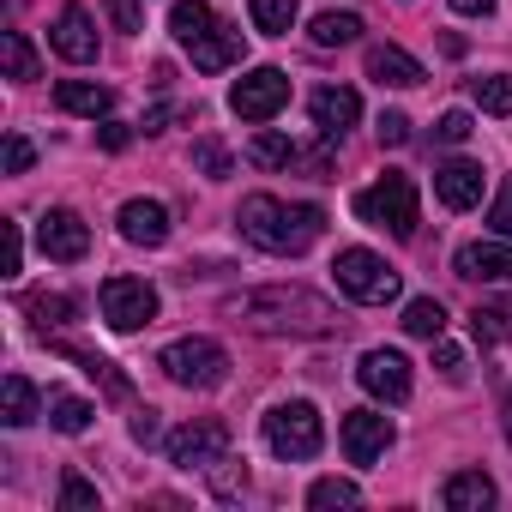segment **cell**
Segmentation results:
<instances>
[{
  "instance_id": "obj_46",
  "label": "cell",
  "mask_w": 512,
  "mask_h": 512,
  "mask_svg": "<svg viewBox=\"0 0 512 512\" xmlns=\"http://www.w3.org/2000/svg\"><path fill=\"white\" fill-rule=\"evenodd\" d=\"M500 7V0H452V13H464V19H488Z\"/></svg>"
},
{
  "instance_id": "obj_18",
  "label": "cell",
  "mask_w": 512,
  "mask_h": 512,
  "mask_svg": "<svg viewBox=\"0 0 512 512\" xmlns=\"http://www.w3.org/2000/svg\"><path fill=\"white\" fill-rule=\"evenodd\" d=\"M187 55H193V67H199V73H223V67H235V61H241V31L217 19V25H211Z\"/></svg>"
},
{
  "instance_id": "obj_27",
  "label": "cell",
  "mask_w": 512,
  "mask_h": 512,
  "mask_svg": "<svg viewBox=\"0 0 512 512\" xmlns=\"http://www.w3.org/2000/svg\"><path fill=\"white\" fill-rule=\"evenodd\" d=\"M308 37H314L320 49H344V43H356V37H362V19H356V13H320Z\"/></svg>"
},
{
  "instance_id": "obj_23",
  "label": "cell",
  "mask_w": 512,
  "mask_h": 512,
  "mask_svg": "<svg viewBox=\"0 0 512 512\" xmlns=\"http://www.w3.org/2000/svg\"><path fill=\"white\" fill-rule=\"evenodd\" d=\"M211 25H217V13L205 7V0H175V7H169V31H175V43H181V49H193Z\"/></svg>"
},
{
  "instance_id": "obj_11",
  "label": "cell",
  "mask_w": 512,
  "mask_h": 512,
  "mask_svg": "<svg viewBox=\"0 0 512 512\" xmlns=\"http://www.w3.org/2000/svg\"><path fill=\"white\" fill-rule=\"evenodd\" d=\"M338 440H344V458L350 464H380L386 446H392V422L380 410H350L344 428H338Z\"/></svg>"
},
{
  "instance_id": "obj_7",
  "label": "cell",
  "mask_w": 512,
  "mask_h": 512,
  "mask_svg": "<svg viewBox=\"0 0 512 512\" xmlns=\"http://www.w3.org/2000/svg\"><path fill=\"white\" fill-rule=\"evenodd\" d=\"M169 464L175 470H217V464H229V428L223 422H211V416H199V422H187V428H175L169 440Z\"/></svg>"
},
{
  "instance_id": "obj_15",
  "label": "cell",
  "mask_w": 512,
  "mask_h": 512,
  "mask_svg": "<svg viewBox=\"0 0 512 512\" xmlns=\"http://www.w3.org/2000/svg\"><path fill=\"white\" fill-rule=\"evenodd\" d=\"M314 127L326 133V139H344L356 121H362V97L350 91V85H326V91H314Z\"/></svg>"
},
{
  "instance_id": "obj_32",
  "label": "cell",
  "mask_w": 512,
  "mask_h": 512,
  "mask_svg": "<svg viewBox=\"0 0 512 512\" xmlns=\"http://www.w3.org/2000/svg\"><path fill=\"white\" fill-rule=\"evenodd\" d=\"M470 97H476L488 115H512V73H488V79H470Z\"/></svg>"
},
{
  "instance_id": "obj_35",
  "label": "cell",
  "mask_w": 512,
  "mask_h": 512,
  "mask_svg": "<svg viewBox=\"0 0 512 512\" xmlns=\"http://www.w3.org/2000/svg\"><path fill=\"white\" fill-rule=\"evenodd\" d=\"M103 500H97V488L85 482V476H61V512H97Z\"/></svg>"
},
{
  "instance_id": "obj_19",
  "label": "cell",
  "mask_w": 512,
  "mask_h": 512,
  "mask_svg": "<svg viewBox=\"0 0 512 512\" xmlns=\"http://www.w3.org/2000/svg\"><path fill=\"white\" fill-rule=\"evenodd\" d=\"M368 79H380V85H422L428 73H422V61L404 55L398 43H380V49H368Z\"/></svg>"
},
{
  "instance_id": "obj_44",
  "label": "cell",
  "mask_w": 512,
  "mask_h": 512,
  "mask_svg": "<svg viewBox=\"0 0 512 512\" xmlns=\"http://www.w3.org/2000/svg\"><path fill=\"white\" fill-rule=\"evenodd\" d=\"M127 139H133L127 121H103V127H97V145H103V151H127Z\"/></svg>"
},
{
  "instance_id": "obj_25",
  "label": "cell",
  "mask_w": 512,
  "mask_h": 512,
  "mask_svg": "<svg viewBox=\"0 0 512 512\" xmlns=\"http://www.w3.org/2000/svg\"><path fill=\"white\" fill-rule=\"evenodd\" d=\"M398 326H404L410 338H428V344H434V338L446 332V308H440L434 296H416V302H404V320H398Z\"/></svg>"
},
{
  "instance_id": "obj_26",
  "label": "cell",
  "mask_w": 512,
  "mask_h": 512,
  "mask_svg": "<svg viewBox=\"0 0 512 512\" xmlns=\"http://www.w3.org/2000/svg\"><path fill=\"white\" fill-rule=\"evenodd\" d=\"M0 61H7V79H37L43 73V61H37V49L25 43V31H0Z\"/></svg>"
},
{
  "instance_id": "obj_5",
  "label": "cell",
  "mask_w": 512,
  "mask_h": 512,
  "mask_svg": "<svg viewBox=\"0 0 512 512\" xmlns=\"http://www.w3.org/2000/svg\"><path fill=\"white\" fill-rule=\"evenodd\" d=\"M356 217H362V223H374V229H392L398 241H404V235H416V181L386 169L374 187H362V193H356Z\"/></svg>"
},
{
  "instance_id": "obj_4",
  "label": "cell",
  "mask_w": 512,
  "mask_h": 512,
  "mask_svg": "<svg viewBox=\"0 0 512 512\" xmlns=\"http://www.w3.org/2000/svg\"><path fill=\"white\" fill-rule=\"evenodd\" d=\"M157 368H163L175 386H187V392H217V386L229 380V350H223L217 338H175V344L157 356Z\"/></svg>"
},
{
  "instance_id": "obj_34",
  "label": "cell",
  "mask_w": 512,
  "mask_h": 512,
  "mask_svg": "<svg viewBox=\"0 0 512 512\" xmlns=\"http://www.w3.org/2000/svg\"><path fill=\"white\" fill-rule=\"evenodd\" d=\"M0 272H7V278H19L25 272V223H0Z\"/></svg>"
},
{
  "instance_id": "obj_22",
  "label": "cell",
  "mask_w": 512,
  "mask_h": 512,
  "mask_svg": "<svg viewBox=\"0 0 512 512\" xmlns=\"http://www.w3.org/2000/svg\"><path fill=\"white\" fill-rule=\"evenodd\" d=\"M0 422H7V428H31L37 422V386L25 374L0 380Z\"/></svg>"
},
{
  "instance_id": "obj_13",
  "label": "cell",
  "mask_w": 512,
  "mask_h": 512,
  "mask_svg": "<svg viewBox=\"0 0 512 512\" xmlns=\"http://www.w3.org/2000/svg\"><path fill=\"white\" fill-rule=\"evenodd\" d=\"M49 43H55L61 61L91 67V61H97V25H91V13H85V7H61V19L49 25Z\"/></svg>"
},
{
  "instance_id": "obj_21",
  "label": "cell",
  "mask_w": 512,
  "mask_h": 512,
  "mask_svg": "<svg viewBox=\"0 0 512 512\" xmlns=\"http://www.w3.org/2000/svg\"><path fill=\"white\" fill-rule=\"evenodd\" d=\"M55 103H61L67 115H91V121H97V115L115 109V91H109V85H91V79H61V85H55Z\"/></svg>"
},
{
  "instance_id": "obj_40",
  "label": "cell",
  "mask_w": 512,
  "mask_h": 512,
  "mask_svg": "<svg viewBox=\"0 0 512 512\" xmlns=\"http://www.w3.org/2000/svg\"><path fill=\"white\" fill-rule=\"evenodd\" d=\"M37 163V151H31V139L25 133H7V175H25Z\"/></svg>"
},
{
  "instance_id": "obj_1",
  "label": "cell",
  "mask_w": 512,
  "mask_h": 512,
  "mask_svg": "<svg viewBox=\"0 0 512 512\" xmlns=\"http://www.w3.org/2000/svg\"><path fill=\"white\" fill-rule=\"evenodd\" d=\"M229 320L266 338H326L338 326V308L302 284H266V290L229 296Z\"/></svg>"
},
{
  "instance_id": "obj_41",
  "label": "cell",
  "mask_w": 512,
  "mask_h": 512,
  "mask_svg": "<svg viewBox=\"0 0 512 512\" xmlns=\"http://www.w3.org/2000/svg\"><path fill=\"white\" fill-rule=\"evenodd\" d=\"M470 332H476L482 344H494V338L506 332V314H500V308H476V314H470Z\"/></svg>"
},
{
  "instance_id": "obj_39",
  "label": "cell",
  "mask_w": 512,
  "mask_h": 512,
  "mask_svg": "<svg viewBox=\"0 0 512 512\" xmlns=\"http://www.w3.org/2000/svg\"><path fill=\"white\" fill-rule=\"evenodd\" d=\"M109 19H115V31H145V7H139V0H109Z\"/></svg>"
},
{
  "instance_id": "obj_9",
  "label": "cell",
  "mask_w": 512,
  "mask_h": 512,
  "mask_svg": "<svg viewBox=\"0 0 512 512\" xmlns=\"http://www.w3.org/2000/svg\"><path fill=\"white\" fill-rule=\"evenodd\" d=\"M97 302H103V320H109L115 332H139V326L157 320V290H151L145 278H109V284L97 290Z\"/></svg>"
},
{
  "instance_id": "obj_20",
  "label": "cell",
  "mask_w": 512,
  "mask_h": 512,
  "mask_svg": "<svg viewBox=\"0 0 512 512\" xmlns=\"http://www.w3.org/2000/svg\"><path fill=\"white\" fill-rule=\"evenodd\" d=\"M440 500H446V512H482V506H494V482L482 470H452Z\"/></svg>"
},
{
  "instance_id": "obj_16",
  "label": "cell",
  "mask_w": 512,
  "mask_h": 512,
  "mask_svg": "<svg viewBox=\"0 0 512 512\" xmlns=\"http://www.w3.org/2000/svg\"><path fill=\"white\" fill-rule=\"evenodd\" d=\"M115 223H121V235L133 247H163L169 241V205L163 199H127Z\"/></svg>"
},
{
  "instance_id": "obj_17",
  "label": "cell",
  "mask_w": 512,
  "mask_h": 512,
  "mask_svg": "<svg viewBox=\"0 0 512 512\" xmlns=\"http://www.w3.org/2000/svg\"><path fill=\"white\" fill-rule=\"evenodd\" d=\"M434 193H440L446 211H470V205H482V169L464 163V157H452V163L434 169Z\"/></svg>"
},
{
  "instance_id": "obj_10",
  "label": "cell",
  "mask_w": 512,
  "mask_h": 512,
  "mask_svg": "<svg viewBox=\"0 0 512 512\" xmlns=\"http://www.w3.org/2000/svg\"><path fill=\"white\" fill-rule=\"evenodd\" d=\"M37 247L49 253V260L73 266V260H85V253H91V223H85L79 211L55 205V211H43V223H37Z\"/></svg>"
},
{
  "instance_id": "obj_3",
  "label": "cell",
  "mask_w": 512,
  "mask_h": 512,
  "mask_svg": "<svg viewBox=\"0 0 512 512\" xmlns=\"http://www.w3.org/2000/svg\"><path fill=\"white\" fill-rule=\"evenodd\" d=\"M332 278H338V290H344L350 302H362V308H386V302H398V290H404V278L380 260L374 247H344L338 260H332Z\"/></svg>"
},
{
  "instance_id": "obj_12",
  "label": "cell",
  "mask_w": 512,
  "mask_h": 512,
  "mask_svg": "<svg viewBox=\"0 0 512 512\" xmlns=\"http://www.w3.org/2000/svg\"><path fill=\"white\" fill-rule=\"evenodd\" d=\"M356 380H362V392H374V398H386V404H404V398H410V362H404L398 350H368V356L356 362Z\"/></svg>"
},
{
  "instance_id": "obj_8",
  "label": "cell",
  "mask_w": 512,
  "mask_h": 512,
  "mask_svg": "<svg viewBox=\"0 0 512 512\" xmlns=\"http://www.w3.org/2000/svg\"><path fill=\"white\" fill-rule=\"evenodd\" d=\"M284 103H290V73H278V67H253L229 85V109L241 121H272Z\"/></svg>"
},
{
  "instance_id": "obj_42",
  "label": "cell",
  "mask_w": 512,
  "mask_h": 512,
  "mask_svg": "<svg viewBox=\"0 0 512 512\" xmlns=\"http://www.w3.org/2000/svg\"><path fill=\"white\" fill-rule=\"evenodd\" d=\"M380 145H410V115L386 109V115H380Z\"/></svg>"
},
{
  "instance_id": "obj_14",
  "label": "cell",
  "mask_w": 512,
  "mask_h": 512,
  "mask_svg": "<svg viewBox=\"0 0 512 512\" xmlns=\"http://www.w3.org/2000/svg\"><path fill=\"white\" fill-rule=\"evenodd\" d=\"M452 266H458V278H476V284H512V247H506V235L500 241H464Z\"/></svg>"
},
{
  "instance_id": "obj_43",
  "label": "cell",
  "mask_w": 512,
  "mask_h": 512,
  "mask_svg": "<svg viewBox=\"0 0 512 512\" xmlns=\"http://www.w3.org/2000/svg\"><path fill=\"white\" fill-rule=\"evenodd\" d=\"M434 368H440L446 380H464V350H458V344H440V338H434Z\"/></svg>"
},
{
  "instance_id": "obj_28",
  "label": "cell",
  "mask_w": 512,
  "mask_h": 512,
  "mask_svg": "<svg viewBox=\"0 0 512 512\" xmlns=\"http://www.w3.org/2000/svg\"><path fill=\"white\" fill-rule=\"evenodd\" d=\"M91 416H97V404H85V398H73V392H55V398H49V422H55L61 434H85Z\"/></svg>"
},
{
  "instance_id": "obj_45",
  "label": "cell",
  "mask_w": 512,
  "mask_h": 512,
  "mask_svg": "<svg viewBox=\"0 0 512 512\" xmlns=\"http://www.w3.org/2000/svg\"><path fill=\"white\" fill-rule=\"evenodd\" d=\"M133 440H139V446H157V440H163V422H157V410H139V416H133Z\"/></svg>"
},
{
  "instance_id": "obj_30",
  "label": "cell",
  "mask_w": 512,
  "mask_h": 512,
  "mask_svg": "<svg viewBox=\"0 0 512 512\" xmlns=\"http://www.w3.org/2000/svg\"><path fill=\"white\" fill-rule=\"evenodd\" d=\"M61 350H67V356H73V362H79V368H85L91 380H103V386H109L115 398H127V392H133V386H127V374H121V368H115L109 356H97V350H73V344H61Z\"/></svg>"
},
{
  "instance_id": "obj_6",
  "label": "cell",
  "mask_w": 512,
  "mask_h": 512,
  "mask_svg": "<svg viewBox=\"0 0 512 512\" xmlns=\"http://www.w3.org/2000/svg\"><path fill=\"white\" fill-rule=\"evenodd\" d=\"M266 446H272L278 458H290V464L314 458V452L326 446V422H320V410H314L308 398H290V404L266 410Z\"/></svg>"
},
{
  "instance_id": "obj_36",
  "label": "cell",
  "mask_w": 512,
  "mask_h": 512,
  "mask_svg": "<svg viewBox=\"0 0 512 512\" xmlns=\"http://www.w3.org/2000/svg\"><path fill=\"white\" fill-rule=\"evenodd\" d=\"M193 163H199L211 181H223V175H229V151H223L217 139H199V145H193Z\"/></svg>"
},
{
  "instance_id": "obj_29",
  "label": "cell",
  "mask_w": 512,
  "mask_h": 512,
  "mask_svg": "<svg viewBox=\"0 0 512 512\" xmlns=\"http://www.w3.org/2000/svg\"><path fill=\"white\" fill-rule=\"evenodd\" d=\"M308 506H314V512H332V506H362V488H356L350 476H320V482L308 488Z\"/></svg>"
},
{
  "instance_id": "obj_33",
  "label": "cell",
  "mask_w": 512,
  "mask_h": 512,
  "mask_svg": "<svg viewBox=\"0 0 512 512\" xmlns=\"http://www.w3.org/2000/svg\"><path fill=\"white\" fill-rule=\"evenodd\" d=\"M25 314L49 332V326H67V320L79 314V302H73V296H31V302H25Z\"/></svg>"
},
{
  "instance_id": "obj_31",
  "label": "cell",
  "mask_w": 512,
  "mask_h": 512,
  "mask_svg": "<svg viewBox=\"0 0 512 512\" xmlns=\"http://www.w3.org/2000/svg\"><path fill=\"white\" fill-rule=\"evenodd\" d=\"M247 163H260V169H290V163H296V145H290L284 133H253Z\"/></svg>"
},
{
  "instance_id": "obj_24",
  "label": "cell",
  "mask_w": 512,
  "mask_h": 512,
  "mask_svg": "<svg viewBox=\"0 0 512 512\" xmlns=\"http://www.w3.org/2000/svg\"><path fill=\"white\" fill-rule=\"evenodd\" d=\"M247 19L260 37H290L296 25V0H247Z\"/></svg>"
},
{
  "instance_id": "obj_2",
  "label": "cell",
  "mask_w": 512,
  "mask_h": 512,
  "mask_svg": "<svg viewBox=\"0 0 512 512\" xmlns=\"http://www.w3.org/2000/svg\"><path fill=\"white\" fill-rule=\"evenodd\" d=\"M241 235L253 247H266V253H308L326 229V211L320 205H290L278 193H247L241 211H235Z\"/></svg>"
},
{
  "instance_id": "obj_38",
  "label": "cell",
  "mask_w": 512,
  "mask_h": 512,
  "mask_svg": "<svg viewBox=\"0 0 512 512\" xmlns=\"http://www.w3.org/2000/svg\"><path fill=\"white\" fill-rule=\"evenodd\" d=\"M470 133H476V127H470V115H464V109H452V115H440V127H434V139H440V145H464Z\"/></svg>"
},
{
  "instance_id": "obj_37",
  "label": "cell",
  "mask_w": 512,
  "mask_h": 512,
  "mask_svg": "<svg viewBox=\"0 0 512 512\" xmlns=\"http://www.w3.org/2000/svg\"><path fill=\"white\" fill-rule=\"evenodd\" d=\"M488 229L512 241V175H506V187H500V193H494V205H488Z\"/></svg>"
}]
</instances>
